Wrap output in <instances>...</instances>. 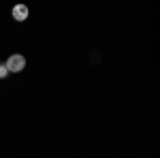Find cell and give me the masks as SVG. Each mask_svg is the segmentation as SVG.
I'll use <instances>...</instances> for the list:
<instances>
[{"mask_svg": "<svg viewBox=\"0 0 160 158\" xmlns=\"http://www.w3.org/2000/svg\"><path fill=\"white\" fill-rule=\"evenodd\" d=\"M4 66H7L9 73H19V71H24V66H26V58L19 56V54H15V56H11V58L7 60Z\"/></svg>", "mask_w": 160, "mask_h": 158, "instance_id": "cell-1", "label": "cell"}, {"mask_svg": "<svg viewBox=\"0 0 160 158\" xmlns=\"http://www.w3.org/2000/svg\"><path fill=\"white\" fill-rule=\"evenodd\" d=\"M28 15H30V11H28V7H26V4H15V7H13V17H15L17 22L28 19Z\"/></svg>", "mask_w": 160, "mask_h": 158, "instance_id": "cell-2", "label": "cell"}, {"mask_svg": "<svg viewBox=\"0 0 160 158\" xmlns=\"http://www.w3.org/2000/svg\"><path fill=\"white\" fill-rule=\"evenodd\" d=\"M7 73H9V71H7V66H4V64H0V79H2V77H7Z\"/></svg>", "mask_w": 160, "mask_h": 158, "instance_id": "cell-3", "label": "cell"}]
</instances>
